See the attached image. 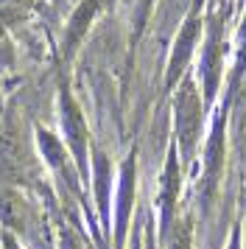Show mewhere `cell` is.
<instances>
[{
	"instance_id": "1",
	"label": "cell",
	"mask_w": 246,
	"mask_h": 249,
	"mask_svg": "<svg viewBox=\"0 0 246 249\" xmlns=\"http://www.w3.org/2000/svg\"><path fill=\"white\" fill-rule=\"evenodd\" d=\"M28 221V207L11 188H0V224L22 232Z\"/></svg>"
}]
</instances>
